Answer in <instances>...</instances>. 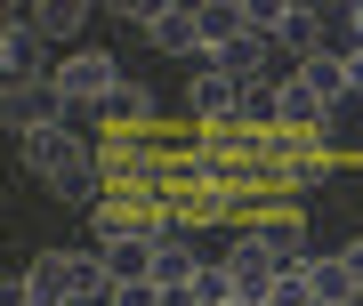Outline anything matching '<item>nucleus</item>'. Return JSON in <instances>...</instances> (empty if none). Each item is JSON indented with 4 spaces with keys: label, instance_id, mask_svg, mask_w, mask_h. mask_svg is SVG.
<instances>
[{
    "label": "nucleus",
    "instance_id": "1",
    "mask_svg": "<svg viewBox=\"0 0 363 306\" xmlns=\"http://www.w3.org/2000/svg\"><path fill=\"white\" fill-rule=\"evenodd\" d=\"M49 81H57V97H65V113H81V105L97 113V105L121 89V73H113V57H105V49H73Z\"/></svg>",
    "mask_w": 363,
    "mask_h": 306
},
{
    "label": "nucleus",
    "instance_id": "2",
    "mask_svg": "<svg viewBox=\"0 0 363 306\" xmlns=\"http://www.w3.org/2000/svg\"><path fill=\"white\" fill-rule=\"evenodd\" d=\"M65 113V97H57V81H9L0 89V121L16 129V137H33V129H49Z\"/></svg>",
    "mask_w": 363,
    "mask_h": 306
},
{
    "label": "nucleus",
    "instance_id": "3",
    "mask_svg": "<svg viewBox=\"0 0 363 306\" xmlns=\"http://www.w3.org/2000/svg\"><path fill=\"white\" fill-rule=\"evenodd\" d=\"M226 274H234V298H242V306H259V298L274 290V274H283V266H274V250L259 242V234H242V242L226 250Z\"/></svg>",
    "mask_w": 363,
    "mask_h": 306
},
{
    "label": "nucleus",
    "instance_id": "4",
    "mask_svg": "<svg viewBox=\"0 0 363 306\" xmlns=\"http://www.w3.org/2000/svg\"><path fill=\"white\" fill-rule=\"evenodd\" d=\"M186 113H194L202 129H226L234 113H242V89H234L226 73H194V89H186Z\"/></svg>",
    "mask_w": 363,
    "mask_h": 306
},
{
    "label": "nucleus",
    "instance_id": "5",
    "mask_svg": "<svg viewBox=\"0 0 363 306\" xmlns=\"http://www.w3.org/2000/svg\"><path fill=\"white\" fill-rule=\"evenodd\" d=\"M25 282H33V306H73V282H81V258H73V250H40Z\"/></svg>",
    "mask_w": 363,
    "mask_h": 306
},
{
    "label": "nucleus",
    "instance_id": "6",
    "mask_svg": "<svg viewBox=\"0 0 363 306\" xmlns=\"http://www.w3.org/2000/svg\"><path fill=\"white\" fill-rule=\"evenodd\" d=\"M154 49L162 57H202V8H154Z\"/></svg>",
    "mask_w": 363,
    "mask_h": 306
},
{
    "label": "nucleus",
    "instance_id": "7",
    "mask_svg": "<svg viewBox=\"0 0 363 306\" xmlns=\"http://www.w3.org/2000/svg\"><path fill=\"white\" fill-rule=\"evenodd\" d=\"M0 64H9V81H40V33H33V8H9V33H0Z\"/></svg>",
    "mask_w": 363,
    "mask_h": 306
},
{
    "label": "nucleus",
    "instance_id": "8",
    "mask_svg": "<svg viewBox=\"0 0 363 306\" xmlns=\"http://www.w3.org/2000/svg\"><path fill=\"white\" fill-rule=\"evenodd\" d=\"M267 40H274V49H291L298 64H307L315 49H323V16H315V8H274V25H267Z\"/></svg>",
    "mask_w": 363,
    "mask_h": 306
},
{
    "label": "nucleus",
    "instance_id": "9",
    "mask_svg": "<svg viewBox=\"0 0 363 306\" xmlns=\"http://www.w3.org/2000/svg\"><path fill=\"white\" fill-rule=\"evenodd\" d=\"M210 73H226L234 89H250V81H267V33H242L234 49H218V57H210Z\"/></svg>",
    "mask_w": 363,
    "mask_h": 306
},
{
    "label": "nucleus",
    "instance_id": "10",
    "mask_svg": "<svg viewBox=\"0 0 363 306\" xmlns=\"http://www.w3.org/2000/svg\"><path fill=\"white\" fill-rule=\"evenodd\" d=\"M323 113H331V105L315 97V89H307L298 73H283V81H274V121H283V129H315Z\"/></svg>",
    "mask_w": 363,
    "mask_h": 306
},
{
    "label": "nucleus",
    "instance_id": "11",
    "mask_svg": "<svg viewBox=\"0 0 363 306\" xmlns=\"http://www.w3.org/2000/svg\"><path fill=\"white\" fill-rule=\"evenodd\" d=\"M242 33H259L242 0H202V40H210V57H218V49H234Z\"/></svg>",
    "mask_w": 363,
    "mask_h": 306
},
{
    "label": "nucleus",
    "instance_id": "12",
    "mask_svg": "<svg viewBox=\"0 0 363 306\" xmlns=\"http://www.w3.org/2000/svg\"><path fill=\"white\" fill-rule=\"evenodd\" d=\"M307 290H315V306H355V274H347V250H339V258H307Z\"/></svg>",
    "mask_w": 363,
    "mask_h": 306
},
{
    "label": "nucleus",
    "instance_id": "13",
    "mask_svg": "<svg viewBox=\"0 0 363 306\" xmlns=\"http://www.w3.org/2000/svg\"><path fill=\"white\" fill-rule=\"evenodd\" d=\"M298 81H307L323 105H339V97H347V57H339V49H315L307 64H298Z\"/></svg>",
    "mask_w": 363,
    "mask_h": 306
},
{
    "label": "nucleus",
    "instance_id": "14",
    "mask_svg": "<svg viewBox=\"0 0 363 306\" xmlns=\"http://www.w3.org/2000/svg\"><path fill=\"white\" fill-rule=\"evenodd\" d=\"M194 274H202V258L186 250V242H169V234H162V242H154V290H186Z\"/></svg>",
    "mask_w": 363,
    "mask_h": 306
},
{
    "label": "nucleus",
    "instance_id": "15",
    "mask_svg": "<svg viewBox=\"0 0 363 306\" xmlns=\"http://www.w3.org/2000/svg\"><path fill=\"white\" fill-rule=\"evenodd\" d=\"M250 234H259V242L274 250V266H307V234H298V217H267V226H250Z\"/></svg>",
    "mask_w": 363,
    "mask_h": 306
},
{
    "label": "nucleus",
    "instance_id": "16",
    "mask_svg": "<svg viewBox=\"0 0 363 306\" xmlns=\"http://www.w3.org/2000/svg\"><path fill=\"white\" fill-rule=\"evenodd\" d=\"M97 113H105V121H113V129H145V121H154V97H145V89H138V81H121V89H113V97H105V105H97Z\"/></svg>",
    "mask_w": 363,
    "mask_h": 306
},
{
    "label": "nucleus",
    "instance_id": "17",
    "mask_svg": "<svg viewBox=\"0 0 363 306\" xmlns=\"http://www.w3.org/2000/svg\"><path fill=\"white\" fill-rule=\"evenodd\" d=\"M33 33L40 40H73L81 33V0H40V8H33Z\"/></svg>",
    "mask_w": 363,
    "mask_h": 306
},
{
    "label": "nucleus",
    "instance_id": "18",
    "mask_svg": "<svg viewBox=\"0 0 363 306\" xmlns=\"http://www.w3.org/2000/svg\"><path fill=\"white\" fill-rule=\"evenodd\" d=\"M194 298H202V306H242V298H234V274H226V258L194 274Z\"/></svg>",
    "mask_w": 363,
    "mask_h": 306
},
{
    "label": "nucleus",
    "instance_id": "19",
    "mask_svg": "<svg viewBox=\"0 0 363 306\" xmlns=\"http://www.w3.org/2000/svg\"><path fill=\"white\" fill-rule=\"evenodd\" d=\"M259 306H315V290H307V266H291V274H274V290H267Z\"/></svg>",
    "mask_w": 363,
    "mask_h": 306
},
{
    "label": "nucleus",
    "instance_id": "20",
    "mask_svg": "<svg viewBox=\"0 0 363 306\" xmlns=\"http://www.w3.org/2000/svg\"><path fill=\"white\" fill-rule=\"evenodd\" d=\"M339 57H347V89L363 97V40H355V49H339Z\"/></svg>",
    "mask_w": 363,
    "mask_h": 306
},
{
    "label": "nucleus",
    "instance_id": "21",
    "mask_svg": "<svg viewBox=\"0 0 363 306\" xmlns=\"http://www.w3.org/2000/svg\"><path fill=\"white\" fill-rule=\"evenodd\" d=\"M347 274H355V298H363V242H347Z\"/></svg>",
    "mask_w": 363,
    "mask_h": 306
},
{
    "label": "nucleus",
    "instance_id": "22",
    "mask_svg": "<svg viewBox=\"0 0 363 306\" xmlns=\"http://www.w3.org/2000/svg\"><path fill=\"white\" fill-rule=\"evenodd\" d=\"M347 25H355V40H363V0H355V16H347Z\"/></svg>",
    "mask_w": 363,
    "mask_h": 306
}]
</instances>
